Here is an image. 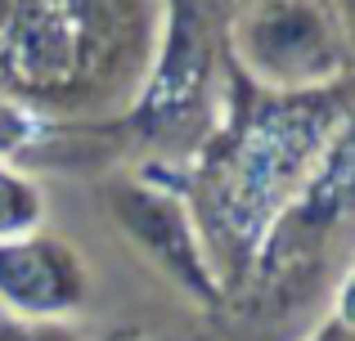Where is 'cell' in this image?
<instances>
[{
    "label": "cell",
    "mask_w": 355,
    "mask_h": 341,
    "mask_svg": "<svg viewBox=\"0 0 355 341\" xmlns=\"http://www.w3.org/2000/svg\"><path fill=\"white\" fill-rule=\"evenodd\" d=\"M50 216V198L36 171H27L23 162L0 158V238L32 234Z\"/></svg>",
    "instance_id": "obj_8"
},
{
    "label": "cell",
    "mask_w": 355,
    "mask_h": 341,
    "mask_svg": "<svg viewBox=\"0 0 355 341\" xmlns=\"http://www.w3.org/2000/svg\"><path fill=\"white\" fill-rule=\"evenodd\" d=\"M351 131L279 211L216 319L225 341H293L351 279Z\"/></svg>",
    "instance_id": "obj_4"
},
{
    "label": "cell",
    "mask_w": 355,
    "mask_h": 341,
    "mask_svg": "<svg viewBox=\"0 0 355 341\" xmlns=\"http://www.w3.org/2000/svg\"><path fill=\"white\" fill-rule=\"evenodd\" d=\"M293 341H355V328H351V279L329 297V306L320 310V319H315L311 328H302Z\"/></svg>",
    "instance_id": "obj_11"
},
{
    "label": "cell",
    "mask_w": 355,
    "mask_h": 341,
    "mask_svg": "<svg viewBox=\"0 0 355 341\" xmlns=\"http://www.w3.org/2000/svg\"><path fill=\"white\" fill-rule=\"evenodd\" d=\"M99 198H104V216L121 243L166 288H175V297H184L189 310L216 315L220 283L207 265L202 238L175 184L153 162H135V167H113L99 175Z\"/></svg>",
    "instance_id": "obj_6"
},
{
    "label": "cell",
    "mask_w": 355,
    "mask_h": 341,
    "mask_svg": "<svg viewBox=\"0 0 355 341\" xmlns=\"http://www.w3.org/2000/svg\"><path fill=\"white\" fill-rule=\"evenodd\" d=\"M225 0H157V32L135 95L99 122H50L27 171L104 175L135 162H189L225 104Z\"/></svg>",
    "instance_id": "obj_2"
},
{
    "label": "cell",
    "mask_w": 355,
    "mask_h": 341,
    "mask_svg": "<svg viewBox=\"0 0 355 341\" xmlns=\"http://www.w3.org/2000/svg\"><path fill=\"white\" fill-rule=\"evenodd\" d=\"M95 297L90 261L54 229L0 238V310L9 319H77Z\"/></svg>",
    "instance_id": "obj_7"
},
{
    "label": "cell",
    "mask_w": 355,
    "mask_h": 341,
    "mask_svg": "<svg viewBox=\"0 0 355 341\" xmlns=\"http://www.w3.org/2000/svg\"><path fill=\"white\" fill-rule=\"evenodd\" d=\"M225 59L266 90L351 81V0H225Z\"/></svg>",
    "instance_id": "obj_5"
},
{
    "label": "cell",
    "mask_w": 355,
    "mask_h": 341,
    "mask_svg": "<svg viewBox=\"0 0 355 341\" xmlns=\"http://www.w3.org/2000/svg\"><path fill=\"white\" fill-rule=\"evenodd\" d=\"M99 341H225L216 319L189 310V315H166V319H121L104 328Z\"/></svg>",
    "instance_id": "obj_9"
},
{
    "label": "cell",
    "mask_w": 355,
    "mask_h": 341,
    "mask_svg": "<svg viewBox=\"0 0 355 341\" xmlns=\"http://www.w3.org/2000/svg\"><path fill=\"white\" fill-rule=\"evenodd\" d=\"M45 126L50 122H45L41 113H32V108H23V104H14V99L0 95V158L5 162H23L27 153L41 144Z\"/></svg>",
    "instance_id": "obj_10"
},
{
    "label": "cell",
    "mask_w": 355,
    "mask_h": 341,
    "mask_svg": "<svg viewBox=\"0 0 355 341\" xmlns=\"http://www.w3.org/2000/svg\"><path fill=\"white\" fill-rule=\"evenodd\" d=\"M0 341H90L77 319H9L0 315Z\"/></svg>",
    "instance_id": "obj_12"
},
{
    "label": "cell",
    "mask_w": 355,
    "mask_h": 341,
    "mask_svg": "<svg viewBox=\"0 0 355 341\" xmlns=\"http://www.w3.org/2000/svg\"><path fill=\"white\" fill-rule=\"evenodd\" d=\"M153 32L157 0H0V95L45 122L113 117Z\"/></svg>",
    "instance_id": "obj_3"
},
{
    "label": "cell",
    "mask_w": 355,
    "mask_h": 341,
    "mask_svg": "<svg viewBox=\"0 0 355 341\" xmlns=\"http://www.w3.org/2000/svg\"><path fill=\"white\" fill-rule=\"evenodd\" d=\"M351 131V81L266 90L230 68L225 104L189 162H153L193 216L220 301L248 274L279 211L302 193L338 135Z\"/></svg>",
    "instance_id": "obj_1"
}]
</instances>
